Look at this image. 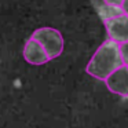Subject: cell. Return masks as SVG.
<instances>
[{
    "instance_id": "277c9868",
    "label": "cell",
    "mask_w": 128,
    "mask_h": 128,
    "mask_svg": "<svg viewBox=\"0 0 128 128\" xmlns=\"http://www.w3.org/2000/svg\"><path fill=\"white\" fill-rule=\"evenodd\" d=\"M105 83L110 92L122 98H128V66L124 65L120 69H117L106 78Z\"/></svg>"
},
{
    "instance_id": "7a4b0ae2",
    "label": "cell",
    "mask_w": 128,
    "mask_h": 128,
    "mask_svg": "<svg viewBox=\"0 0 128 128\" xmlns=\"http://www.w3.org/2000/svg\"><path fill=\"white\" fill-rule=\"evenodd\" d=\"M30 39L36 40L47 52L48 58L55 59L64 51V37L54 28H40L33 32Z\"/></svg>"
},
{
    "instance_id": "8992f818",
    "label": "cell",
    "mask_w": 128,
    "mask_h": 128,
    "mask_svg": "<svg viewBox=\"0 0 128 128\" xmlns=\"http://www.w3.org/2000/svg\"><path fill=\"white\" fill-rule=\"evenodd\" d=\"M103 3L113 10H121V6L124 3V0H103Z\"/></svg>"
},
{
    "instance_id": "52a82bcc",
    "label": "cell",
    "mask_w": 128,
    "mask_h": 128,
    "mask_svg": "<svg viewBox=\"0 0 128 128\" xmlns=\"http://www.w3.org/2000/svg\"><path fill=\"white\" fill-rule=\"evenodd\" d=\"M121 56H122V62L125 66H128V43L121 44Z\"/></svg>"
},
{
    "instance_id": "6da1fadb",
    "label": "cell",
    "mask_w": 128,
    "mask_h": 128,
    "mask_svg": "<svg viewBox=\"0 0 128 128\" xmlns=\"http://www.w3.org/2000/svg\"><path fill=\"white\" fill-rule=\"evenodd\" d=\"M121 66H124L121 56V44L113 40H106L95 51L86 70L90 76L103 81Z\"/></svg>"
},
{
    "instance_id": "3957f363",
    "label": "cell",
    "mask_w": 128,
    "mask_h": 128,
    "mask_svg": "<svg viewBox=\"0 0 128 128\" xmlns=\"http://www.w3.org/2000/svg\"><path fill=\"white\" fill-rule=\"evenodd\" d=\"M105 28L109 40H113L118 44L128 43V17L125 14H120L106 20Z\"/></svg>"
},
{
    "instance_id": "ba28073f",
    "label": "cell",
    "mask_w": 128,
    "mask_h": 128,
    "mask_svg": "<svg viewBox=\"0 0 128 128\" xmlns=\"http://www.w3.org/2000/svg\"><path fill=\"white\" fill-rule=\"evenodd\" d=\"M121 11H122V14H125L128 17V0H124V3L121 6Z\"/></svg>"
},
{
    "instance_id": "5b68a950",
    "label": "cell",
    "mask_w": 128,
    "mask_h": 128,
    "mask_svg": "<svg viewBox=\"0 0 128 128\" xmlns=\"http://www.w3.org/2000/svg\"><path fill=\"white\" fill-rule=\"evenodd\" d=\"M24 58L30 65H44L50 61L44 48L33 39H29L24 47Z\"/></svg>"
}]
</instances>
